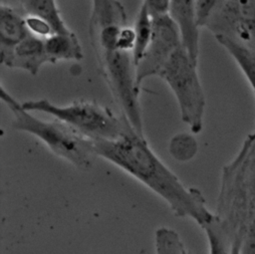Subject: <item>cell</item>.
Returning <instances> with one entry per match:
<instances>
[{
    "instance_id": "18",
    "label": "cell",
    "mask_w": 255,
    "mask_h": 254,
    "mask_svg": "<svg viewBox=\"0 0 255 254\" xmlns=\"http://www.w3.org/2000/svg\"><path fill=\"white\" fill-rule=\"evenodd\" d=\"M216 0H197L194 1V11L196 22L199 27H204L215 6Z\"/></svg>"
},
{
    "instance_id": "6",
    "label": "cell",
    "mask_w": 255,
    "mask_h": 254,
    "mask_svg": "<svg viewBox=\"0 0 255 254\" xmlns=\"http://www.w3.org/2000/svg\"><path fill=\"white\" fill-rule=\"evenodd\" d=\"M204 27L255 52V0H216Z\"/></svg>"
},
{
    "instance_id": "17",
    "label": "cell",
    "mask_w": 255,
    "mask_h": 254,
    "mask_svg": "<svg viewBox=\"0 0 255 254\" xmlns=\"http://www.w3.org/2000/svg\"><path fill=\"white\" fill-rule=\"evenodd\" d=\"M25 22L29 32L36 37L46 39L54 34L51 27L39 17L33 15H26Z\"/></svg>"
},
{
    "instance_id": "12",
    "label": "cell",
    "mask_w": 255,
    "mask_h": 254,
    "mask_svg": "<svg viewBox=\"0 0 255 254\" xmlns=\"http://www.w3.org/2000/svg\"><path fill=\"white\" fill-rule=\"evenodd\" d=\"M45 50L48 61L52 64L62 60L80 61L84 56L80 41L74 33L51 35L45 39Z\"/></svg>"
},
{
    "instance_id": "5",
    "label": "cell",
    "mask_w": 255,
    "mask_h": 254,
    "mask_svg": "<svg viewBox=\"0 0 255 254\" xmlns=\"http://www.w3.org/2000/svg\"><path fill=\"white\" fill-rule=\"evenodd\" d=\"M101 73L124 115L132 128L143 135L139 91L136 84L132 53L121 50L94 51Z\"/></svg>"
},
{
    "instance_id": "11",
    "label": "cell",
    "mask_w": 255,
    "mask_h": 254,
    "mask_svg": "<svg viewBox=\"0 0 255 254\" xmlns=\"http://www.w3.org/2000/svg\"><path fill=\"white\" fill-rule=\"evenodd\" d=\"M20 8L25 15H33L45 21L54 34L67 35L73 33L61 16L57 2L52 0H24L20 1Z\"/></svg>"
},
{
    "instance_id": "9",
    "label": "cell",
    "mask_w": 255,
    "mask_h": 254,
    "mask_svg": "<svg viewBox=\"0 0 255 254\" xmlns=\"http://www.w3.org/2000/svg\"><path fill=\"white\" fill-rule=\"evenodd\" d=\"M1 64L22 69L35 76L45 63H49L45 50V39L30 34L9 54L0 57Z\"/></svg>"
},
{
    "instance_id": "20",
    "label": "cell",
    "mask_w": 255,
    "mask_h": 254,
    "mask_svg": "<svg viewBox=\"0 0 255 254\" xmlns=\"http://www.w3.org/2000/svg\"><path fill=\"white\" fill-rule=\"evenodd\" d=\"M148 12L151 17L169 14L170 1L167 0H145Z\"/></svg>"
},
{
    "instance_id": "16",
    "label": "cell",
    "mask_w": 255,
    "mask_h": 254,
    "mask_svg": "<svg viewBox=\"0 0 255 254\" xmlns=\"http://www.w3.org/2000/svg\"><path fill=\"white\" fill-rule=\"evenodd\" d=\"M177 232L169 227L161 226L154 233V253L173 254V242Z\"/></svg>"
},
{
    "instance_id": "13",
    "label": "cell",
    "mask_w": 255,
    "mask_h": 254,
    "mask_svg": "<svg viewBox=\"0 0 255 254\" xmlns=\"http://www.w3.org/2000/svg\"><path fill=\"white\" fill-rule=\"evenodd\" d=\"M215 39L236 62L255 97V52L225 36L217 35Z\"/></svg>"
},
{
    "instance_id": "15",
    "label": "cell",
    "mask_w": 255,
    "mask_h": 254,
    "mask_svg": "<svg viewBox=\"0 0 255 254\" xmlns=\"http://www.w3.org/2000/svg\"><path fill=\"white\" fill-rule=\"evenodd\" d=\"M168 150L174 159L188 161L197 153L198 144L193 135L189 133H178L170 139Z\"/></svg>"
},
{
    "instance_id": "3",
    "label": "cell",
    "mask_w": 255,
    "mask_h": 254,
    "mask_svg": "<svg viewBox=\"0 0 255 254\" xmlns=\"http://www.w3.org/2000/svg\"><path fill=\"white\" fill-rule=\"evenodd\" d=\"M21 106L28 112L49 114L94 141L117 139L130 126L124 115L119 118L109 108L92 101L81 100L58 106L40 99L22 102Z\"/></svg>"
},
{
    "instance_id": "7",
    "label": "cell",
    "mask_w": 255,
    "mask_h": 254,
    "mask_svg": "<svg viewBox=\"0 0 255 254\" xmlns=\"http://www.w3.org/2000/svg\"><path fill=\"white\" fill-rule=\"evenodd\" d=\"M152 18V37L150 44L135 68L136 84L140 89L142 81L157 76L170 56L181 47L177 27L169 14Z\"/></svg>"
},
{
    "instance_id": "19",
    "label": "cell",
    "mask_w": 255,
    "mask_h": 254,
    "mask_svg": "<svg viewBox=\"0 0 255 254\" xmlns=\"http://www.w3.org/2000/svg\"><path fill=\"white\" fill-rule=\"evenodd\" d=\"M239 254H255V218L246 230Z\"/></svg>"
},
{
    "instance_id": "8",
    "label": "cell",
    "mask_w": 255,
    "mask_h": 254,
    "mask_svg": "<svg viewBox=\"0 0 255 254\" xmlns=\"http://www.w3.org/2000/svg\"><path fill=\"white\" fill-rule=\"evenodd\" d=\"M169 16L177 27L182 49L186 52L190 60L198 66L199 26L195 18L194 1H170Z\"/></svg>"
},
{
    "instance_id": "14",
    "label": "cell",
    "mask_w": 255,
    "mask_h": 254,
    "mask_svg": "<svg viewBox=\"0 0 255 254\" xmlns=\"http://www.w3.org/2000/svg\"><path fill=\"white\" fill-rule=\"evenodd\" d=\"M133 30L135 34V43L132 51V58L136 68L150 44L153 31L152 18L148 12L145 1L141 2Z\"/></svg>"
},
{
    "instance_id": "1",
    "label": "cell",
    "mask_w": 255,
    "mask_h": 254,
    "mask_svg": "<svg viewBox=\"0 0 255 254\" xmlns=\"http://www.w3.org/2000/svg\"><path fill=\"white\" fill-rule=\"evenodd\" d=\"M96 152L144 184L163 199L175 216L190 218L200 227L210 222L214 212L207 208L199 189L186 187L156 156L144 136L129 126L114 140L95 141Z\"/></svg>"
},
{
    "instance_id": "2",
    "label": "cell",
    "mask_w": 255,
    "mask_h": 254,
    "mask_svg": "<svg viewBox=\"0 0 255 254\" xmlns=\"http://www.w3.org/2000/svg\"><path fill=\"white\" fill-rule=\"evenodd\" d=\"M0 98L13 114L12 127L16 130L31 133L42 140L55 154L80 169L93 166L96 157L95 141L67 124L54 119L42 121L24 110L1 85Z\"/></svg>"
},
{
    "instance_id": "10",
    "label": "cell",
    "mask_w": 255,
    "mask_h": 254,
    "mask_svg": "<svg viewBox=\"0 0 255 254\" xmlns=\"http://www.w3.org/2000/svg\"><path fill=\"white\" fill-rule=\"evenodd\" d=\"M25 16L20 7L0 3V57L9 54L31 34L26 26Z\"/></svg>"
},
{
    "instance_id": "4",
    "label": "cell",
    "mask_w": 255,
    "mask_h": 254,
    "mask_svg": "<svg viewBox=\"0 0 255 254\" xmlns=\"http://www.w3.org/2000/svg\"><path fill=\"white\" fill-rule=\"evenodd\" d=\"M172 91L181 115L193 133L203 127L205 96L195 65L182 47L178 48L157 75Z\"/></svg>"
}]
</instances>
